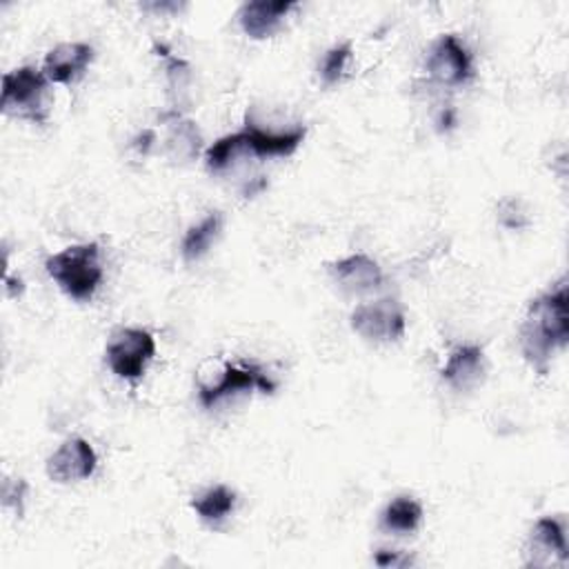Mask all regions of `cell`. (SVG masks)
<instances>
[{
	"label": "cell",
	"instance_id": "cell-1",
	"mask_svg": "<svg viewBox=\"0 0 569 569\" xmlns=\"http://www.w3.org/2000/svg\"><path fill=\"white\" fill-rule=\"evenodd\" d=\"M569 293L562 278L549 291L536 296L520 322L518 342L527 365L545 376L556 349H562L569 338Z\"/></svg>",
	"mask_w": 569,
	"mask_h": 569
},
{
	"label": "cell",
	"instance_id": "cell-2",
	"mask_svg": "<svg viewBox=\"0 0 569 569\" xmlns=\"http://www.w3.org/2000/svg\"><path fill=\"white\" fill-rule=\"evenodd\" d=\"M44 269L64 296H69L76 302H87L96 296L104 278V269L100 262V244H69L62 251L49 256L44 260Z\"/></svg>",
	"mask_w": 569,
	"mask_h": 569
},
{
	"label": "cell",
	"instance_id": "cell-3",
	"mask_svg": "<svg viewBox=\"0 0 569 569\" xmlns=\"http://www.w3.org/2000/svg\"><path fill=\"white\" fill-rule=\"evenodd\" d=\"M47 87L44 71L31 64L7 71L2 76V111L42 124L47 120Z\"/></svg>",
	"mask_w": 569,
	"mask_h": 569
},
{
	"label": "cell",
	"instance_id": "cell-4",
	"mask_svg": "<svg viewBox=\"0 0 569 569\" xmlns=\"http://www.w3.org/2000/svg\"><path fill=\"white\" fill-rule=\"evenodd\" d=\"M276 380L253 362H224L213 380L198 382V402L202 409H213L227 398L240 393H273Z\"/></svg>",
	"mask_w": 569,
	"mask_h": 569
},
{
	"label": "cell",
	"instance_id": "cell-5",
	"mask_svg": "<svg viewBox=\"0 0 569 569\" xmlns=\"http://www.w3.org/2000/svg\"><path fill=\"white\" fill-rule=\"evenodd\" d=\"M156 356V338L142 327H122L111 333L104 347V362L113 376L136 382L144 376Z\"/></svg>",
	"mask_w": 569,
	"mask_h": 569
},
{
	"label": "cell",
	"instance_id": "cell-6",
	"mask_svg": "<svg viewBox=\"0 0 569 569\" xmlns=\"http://www.w3.org/2000/svg\"><path fill=\"white\" fill-rule=\"evenodd\" d=\"M351 329L367 342H398L405 336L407 318L398 298L382 296L353 307L349 313Z\"/></svg>",
	"mask_w": 569,
	"mask_h": 569
},
{
	"label": "cell",
	"instance_id": "cell-7",
	"mask_svg": "<svg viewBox=\"0 0 569 569\" xmlns=\"http://www.w3.org/2000/svg\"><path fill=\"white\" fill-rule=\"evenodd\" d=\"M425 71L440 87H460L473 78V56L456 33H442L427 53Z\"/></svg>",
	"mask_w": 569,
	"mask_h": 569
},
{
	"label": "cell",
	"instance_id": "cell-8",
	"mask_svg": "<svg viewBox=\"0 0 569 569\" xmlns=\"http://www.w3.org/2000/svg\"><path fill=\"white\" fill-rule=\"evenodd\" d=\"M244 160H267V158H287L291 156L305 140L307 127L293 124L287 129H264L260 127L251 113L244 118V127L238 131Z\"/></svg>",
	"mask_w": 569,
	"mask_h": 569
},
{
	"label": "cell",
	"instance_id": "cell-9",
	"mask_svg": "<svg viewBox=\"0 0 569 569\" xmlns=\"http://www.w3.org/2000/svg\"><path fill=\"white\" fill-rule=\"evenodd\" d=\"M96 467H98L96 449L89 445V440H84L80 436L67 438L47 458V476L60 485L87 480L93 476Z\"/></svg>",
	"mask_w": 569,
	"mask_h": 569
},
{
	"label": "cell",
	"instance_id": "cell-10",
	"mask_svg": "<svg viewBox=\"0 0 569 569\" xmlns=\"http://www.w3.org/2000/svg\"><path fill=\"white\" fill-rule=\"evenodd\" d=\"M327 269L331 280L345 293H371L385 284L382 267L367 253H349L345 258L329 262Z\"/></svg>",
	"mask_w": 569,
	"mask_h": 569
},
{
	"label": "cell",
	"instance_id": "cell-11",
	"mask_svg": "<svg viewBox=\"0 0 569 569\" xmlns=\"http://www.w3.org/2000/svg\"><path fill=\"white\" fill-rule=\"evenodd\" d=\"M487 373L485 349L476 342H462L453 347L440 369L442 382L453 391H471L476 389Z\"/></svg>",
	"mask_w": 569,
	"mask_h": 569
},
{
	"label": "cell",
	"instance_id": "cell-12",
	"mask_svg": "<svg viewBox=\"0 0 569 569\" xmlns=\"http://www.w3.org/2000/svg\"><path fill=\"white\" fill-rule=\"evenodd\" d=\"M93 60V47L89 42H60L47 51L42 71L49 82L69 84L84 73Z\"/></svg>",
	"mask_w": 569,
	"mask_h": 569
},
{
	"label": "cell",
	"instance_id": "cell-13",
	"mask_svg": "<svg viewBox=\"0 0 569 569\" xmlns=\"http://www.w3.org/2000/svg\"><path fill=\"white\" fill-rule=\"evenodd\" d=\"M527 565L567 562V538L565 527L553 516H542L533 522L527 540Z\"/></svg>",
	"mask_w": 569,
	"mask_h": 569
},
{
	"label": "cell",
	"instance_id": "cell-14",
	"mask_svg": "<svg viewBox=\"0 0 569 569\" xmlns=\"http://www.w3.org/2000/svg\"><path fill=\"white\" fill-rule=\"evenodd\" d=\"M293 9H296V2H289V0H253L240 7L238 22L249 38L264 40L282 27L284 18Z\"/></svg>",
	"mask_w": 569,
	"mask_h": 569
},
{
	"label": "cell",
	"instance_id": "cell-15",
	"mask_svg": "<svg viewBox=\"0 0 569 569\" xmlns=\"http://www.w3.org/2000/svg\"><path fill=\"white\" fill-rule=\"evenodd\" d=\"M236 502H238V496L231 487L213 485L191 498V509L196 511L200 522L209 527H218L233 513Z\"/></svg>",
	"mask_w": 569,
	"mask_h": 569
},
{
	"label": "cell",
	"instance_id": "cell-16",
	"mask_svg": "<svg viewBox=\"0 0 569 569\" xmlns=\"http://www.w3.org/2000/svg\"><path fill=\"white\" fill-rule=\"evenodd\" d=\"M162 120L169 124V133H167V151L173 160H180V162H187V160H193L200 151V142H202V136L196 127L193 120L180 116V111H171V113H164Z\"/></svg>",
	"mask_w": 569,
	"mask_h": 569
},
{
	"label": "cell",
	"instance_id": "cell-17",
	"mask_svg": "<svg viewBox=\"0 0 569 569\" xmlns=\"http://www.w3.org/2000/svg\"><path fill=\"white\" fill-rule=\"evenodd\" d=\"M224 218L220 211H209L200 222L191 224L180 240V256L187 262H196L209 253L211 244L220 238Z\"/></svg>",
	"mask_w": 569,
	"mask_h": 569
},
{
	"label": "cell",
	"instance_id": "cell-18",
	"mask_svg": "<svg viewBox=\"0 0 569 569\" xmlns=\"http://www.w3.org/2000/svg\"><path fill=\"white\" fill-rule=\"evenodd\" d=\"M422 516H425L422 505L413 496L402 493L391 498L380 511V529L396 536L413 533L420 527Z\"/></svg>",
	"mask_w": 569,
	"mask_h": 569
},
{
	"label": "cell",
	"instance_id": "cell-19",
	"mask_svg": "<svg viewBox=\"0 0 569 569\" xmlns=\"http://www.w3.org/2000/svg\"><path fill=\"white\" fill-rule=\"evenodd\" d=\"M349 58H351V42H338V44L329 47L318 62V76H320L322 84H327V87L338 84L347 71Z\"/></svg>",
	"mask_w": 569,
	"mask_h": 569
},
{
	"label": "cell",
	"instance_id": "cell-20",
	"mask_svg": "<svg viewBox=\"0 0 569 569\" xmlns=\"http://www.w3.org/2000/svg\"><path fill=\"white\" fill-rule=\"evenodd\" d=\"M153 49H156V53L164 60V73H167L169 91H171L173 96L184 93L187 87H189V78H191L189 64H187L180 56H176L173 51H169L164 44H158V42H156Z\"/></svg>",
	"mask_w": 569,
	"mask_h": 569
},
{
	"label": "cell",
	"instance_id": "cell-21",
	"mask_svg": "<svg viewBox=\"0 0 569 569\" xmlns=\"http://www.w3.org/2000/svg\"><path fill=\"white\" fill-rule=\"evenodd\" d=\"M496 218H498V224L505 227L507 231H520V229H527L529 227V211L525 207V202L516 196H507L498 202L496 207Z\"/></svg>",
	"mask_w": 569,
	"mask_h": 569
},
{
	"label": "cell",
	"instance_id": "cell-22",
	"mask_svg": "<svg viewBox=\"0 0 569 569\" xmlns=\"http://www.w3.org/2000/svg\"><path fill=\"white\" fill-rule=\"evenodd\" d=\"M29 482L18 476H4L0 485V498L4 509H13V513L20 518L24 513V500H27Z\"/></svg>",
	"mask_w": 569,
	"mask_h": 569
},
{
	"label": "cell",
	"instance_id": "cell-23",
	"mask_svg": "<svg viewBox=\"0 0 569 569\" xmlns=\"http://www.w3.org/2000/svg\"><path fill=\"white\" fill-rule=\"evenodd\" d=\"M373 562L378 567H398V569H402V567L413 565V556L407 553V551H398V549H378L373 553Z\"/></svg>",
	"mask_w": 569,
	"mask_h": 569
},
{
	"label": "cell",
	"instance_id": "cell-24",
	"mask_svg": "<svg viewBox=\"0 0 569 569\" xmlns=\"http://www.w3.org/2000/svg\"><path fill=\"white\" fill-rule=\"evenodd\" d=\"M153 142H156V131H153V129H144L142 133H138V136L133 138L131 147H133V149H138L142 156H147V153H149V149L153 147Z\"/></svg>",
	"mask_w": 569,
	"mask_h": 569
},
{
	"label": "cell",
	"instance_id": "cell-25",
	"mask_svg": "<svg viewBox=\"0 0 569 569\" xmlns=\"http://www.w3.org/2000/svg\"><path fill=\"white\" fill-rule=\"evenodd\" d=\"M436 124H438L440 129H449L451 124H456V111H453L451 107H445V109L438 113Z\"/></svg>",
	"mask_w": 569,
	"mask_h": 569
},
{
	"label": "cell",
	"instance_id": "cell-26",
	"mask_svg": "<svg viewBox=\"0 0 569 569\" xmlns=\"http://www.w3.org/2000/svg\"><path fill=\"white\" fill-rule=\"evenodd\" d=\"M142 9H153V11H158V13H162V11H178L180 9V4H176V2H151V4H142Z\"/></svg>",
	"mask_w": 569,
	"mask_h": 569
}]
</instances>
